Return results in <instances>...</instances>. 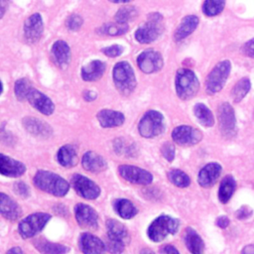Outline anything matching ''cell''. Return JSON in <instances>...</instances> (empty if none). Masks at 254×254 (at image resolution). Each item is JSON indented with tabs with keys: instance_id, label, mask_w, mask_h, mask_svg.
<instances>
[{
	"instance_id": "6da1fadb",
	"label": "cell",
	"mask_w": 254,
	"mask_h": 254,
	"mask_svg": "<svg viewBox=\"0 0 254 254\" xmlns=\"http://www.w3.org/2000/svg\"><path fill=\"white\" fill-rule=\"evenodd\" d=\"M33 182L39 190L56 196H64L69 190V184L64 178L49 171H38Z\"/></svg>"
},
{
	"instance_id": "7a4b0ae2",
	"label": "cell",
	"mask_w": 254,
	"mask_h": 254,
	"mask_svg": "<svg viewBox=\"0 0 254 254\" xmlns=\"http://www.w3.org/2000/svg\"><path fill=\"white\" fill-rule=\"evenodd\" d=\"M175 86L178 96L183 100H189L198 91L199 82L192 70L181 68L176 73Z\"/></svg>"
},
{
	"instance_id": "3957f363",
	"label": "cell",
	"mask_w": 254,
	"mask_h": 254,
	"mask_svg": "<svg viewBox=\"0 0 254 254\" xmlns=\"http://www.w3.org/2000/svg\"><path fill=\"white\" fill-rule=\"evenodd\" d=\"M163 30V16L159 13H151L147 22L136 30L135 39L141 44H150L160 37Z\"/></svg>"
},
{
	"instance_id": "277c9868",
	"label": "cell",
	"mask_w": 254,
	"mask_h": 254,
	"mask_svg": "<svg viewBox=\"0 0 254 254\" xmlns=\"http://www.w3.org/2000/svg\"><path fill=\"white\" fill-rule=\"evenodd\" d=\"M113 81L116 88L124 95L130 94L136 87V77L132 66L127 62H119L113 67Z\"/></svg>"
},
{
	"instance_id": "5b68a950",
	"label": "cell",
	"mask_w": 254,
	"mask_h": 254,
	"mask_svg": "<svg viewBox=\"0 0 254 254\" xmlns=\"http://www.w3.org/2000/svg\"><path fill=\"white\" fill-rule=\"evenodd\" d=\"M179 220L169 215H161L157 217L148 227V237L154 242L164 240L168 235L177 233L179 229Z\"/></svg>"
},
{
	"instance_id": "8992f818",
	"label": "cell",
	"mask_w": 254,
	"mask_h": 254,
	"mask_svg": "<svg viewBox=\"0 0 254 254\" xmlns=\"http://www.w3.org/2000/svg\"><path fill=\"white\" fill-rule=\"evenodd\" d=\"M52 215L47 212H35L19 222L18 232L23 239L31 238L37 235L46 226Z\"/></svg>"
},
{
	"instance_id": "52a82bcc",
	"label": "cell",
	"mask_w": 254,
	"mask_h": 254,
	"mask_svg": "<svg viewBox=\"0 0 254 254\" xmlns=\"http://www.w3.org/2000/svg\"><path fill=\"white\" fill-rule=\"evenodd\" d=\"M164 128V116L157 110L147 111L138 124V131L144 138H154L160 135Z\"/></svg>"
},
{
	"instance_id": "ba28073f",
	"label": "cell",
	"mask_w": 254,
	"mask_h": 254,
	"mask_svg": "<svg viewBox=\"0 0 254 254\" xmlns=\"http://www.w3.org/2000/svg\"><path fill=\"white\" fill-rule=\"evenodd\" d=\"M231 64L229 61L219 62L208 73L205 80V90L208 94L220 91L229 75Z\"/></svg>"
},
{
	"instance_id": "9c48e42d",
	"label": "cell",
	"mask_w": 254,
	"mask_h": 254,
	"mask_svg": "<svg viewBox=\"0 0 254 254\" xmlns=\"http://www.w3.org/2000/svg\"><path fill=\"white\" fill-rule=\"evenodd\" d=\"M217 119L219 130L224 137L231 138L236 131V119L233 107L228 102H223L218 106Z\"/></svg>"
},
{
	"instance_id": "30bf717a",
	"label": "cell",
	"mask_w": 254,
	"mask_h": 254,
	"mask_svg": "<svg viewBox=\"0 0 254 254\" xmlns=\"http://www.w3.org/2000/svg\"><path fill=\"white\" fill-rule=\"evenodd\" d=\"M71 185L78 195L86 199H95L100 194V188L88 178L75 174L71 178Z\"/></svg>"
},
{
	"instance_id": "8fae6325",
	"label": "cell",
	"mask_w": 254,
	"mask_h": 254,
	"mask_svg": "<svg viewBox=\"0 0 254 254\" xmlns=\"http://www.w3.org/2000/svg\"><path fill=\"white\" fill-rule=\"evenodd\" d=\"M119 175L129 183L136 185H149L153 181V175L137 166L121 165L118 168Z\"/></svg>"
},
{
	"instance_id": "7c38bea8",
	"label": "cell",
	"mask_w": 254,
	"mask_h": 254,
	"mask_svg": "<svg viewBox=\"0 0 254 254\" xmlns=\"http://www.w3.org/2000/svg\"><path fill=\"white\" fill-rule=\"evenodd\" d=\"M172 138L175 143L181 146H192L201 140L202 134L196 128L188 125H181L173 130Z\"/></svg>"
},
{
	"instance_id": "4fadbf2b",
	"label": "cell",
	"mask_w": 254,
	"mask_h": 254,
	"mask_svg": "<svg viewBox=\"0 0 254 254\" xmlns=\"http://www.w3.org/2000/svg\"><path fill=\"white\" fill-rule=\"evenodd\" d=\"M137 64L143 72L153 73L159 71L163 67L164 61L159 52L154 50H146L138 56Z\"/></svg>"
},
{
	"instance_id": "5bb4252c",
	"label": "cell",
	"mask_w": 254,
	"mask_h": 254,
	"mask_svg": "<svg viewBox=\"0 0 254 254\" xmlns=\"http://www.w3.org/2000/svg\"><path fill=\"white\" fill-rule=\"evenodd\" d=\"M74 217L78 225L82 228L95 229L98 225V214L89 205L77 203L74 206Z\"/></svg>"
},
{
	"instance_id": "9a60e30c",
	"label": "cell",
	"mask_w": 254,
	"mask_h": 254,
	"mask_svg": "<svg viewBox=\"0 0 254 254\" xmlns=\"http://www.w3.org/2000/svg\"><path fill=\"white\" fill-rule=\"evenodd\" d=\"M44 32V22L39 13L29 16L24 23V37L30 44L37 43Z\"/></svg>"
},
{
	"instance_id": "2e32d148",
	"label": "cell",
	"mask_w": 254,
	"mask_h": 254,
	"mask_svg": "<svg viewBox=\"0 0 254 254\" xmlns=\"http://www.w3.org/2000/svg\"><path fill=\"white\" fill-rule=\"evenodd\" d=\"M26 100L44 115H51L55 110V104L52 99L34 87L28 93Z\"/></svg>"
},
{
	"instance_id": "e0dca14e",
	"label": "cell",
	"mask_w": 254,
	"mask_h": 254,
	"mask_svg": "<svg viewBox=\"0 0 254 254\" xmlns=\"http://www.w3.org/2000/svg\"><path fill=\"white\" fill-rule=\"evenodd\" d=\"M79 248L83 254H104L105 244L97 236L84 232L79 237Z\"/></svg>"
},
{
	"instance_id": "ac0fdd59",
	"label": "cell",
	"mask_w": 254,
	"mask_h": 254,
	"mask_svg": "<svg viewBox=\"0 0 254 254\" xmlns=\"http://www.w3.org/2000/svg\"><path fill=\"white\" fill-rule=\"evenodd\" d=\"M25 172L26 166L22 162L0 154V175L9 178H18Z\"/></svg>"
},
{
	"instance_id": "d6986e66",
	"label": "cell",
	"mask_w": 254,
	"mask_h": 254,
	"mask_svg": "<svg viewBox=\"0 0 254 254\" xmlns=\"http://www.w3.org/2000/svg\"><path fill=\"white\" fill-rule=\"evenodd\" d=\"M51 52H52L54 63L60 68H65L69 64L71 54H70V49L67 43H65L63 40H59L55 42L52 46Z\"/></svg>"
},
{
	"instance_id": "ffe728a7",
	"label": "cell",
	"mask_w": 254,
	"mask_h": 254,
	"mask_svg": "<svg viewBox=\"0 0 254 254\" xmlns=\"http://www.w3.org/2000/svg\"><path fill=\"white\" fill-rule=\"evenodd\" d=\"M221 166L217 163L206 164L198 173L197 182L202 188L212 187L221 173Z\"/></svg>"
},
{
	"instance_id": "44dd1931",
	"label": "cell",
	"mask_w": 254,
	"mask_h": 254,
	"mask_svg": "<svg viewBox=\"0 0 254 254\" xmlns=\"http://www.w3.org/2000/svg\"><path fill=\"white\" fill-rule=\"evenodd\" d=\"M22 213L19 204L8 194L0 192V214L8 220H17Z\"/></svg>"
},
{
	"instance_id": "7402d4cb",
	"label": "cell",
	"mask_w": 254,
	"mask_h": 254,
	"mask_svg": "<svg viewBox=\"0 0 254 254\" xmlns=\"http://www.w3.org/2000/svg\"><path fill=\"white\" fill-rule=\"evenodd\" d=\"M81 164L84 170L91 173H99L107 169L105 159L94 151H87L81 159Z\"/></svg>"
},
{
	"instance_id": "603a6c76",
	"label": "cell",
	"mask_w": 254,
	"mask_h": 254,
	"mask_svg": "<svg viewBox=\"0 0 254 254\" xmlns=\"http://www.w3.org/2000/svg\"><path fill=\"white\" fill-rule=\"evenodd\" d=\"M97 120L103 128H113L120 126L125 121L122 112L112 109H102L97 113Z\"/></svg>"
},
{
	"instance_id": "cb8c5ba5",
	"label": "cell",
	"mask_w": 254,
	"mask_h": 254,
	"mask_svg": "<svg viewBox=\"0 0 254 254\" xmlns=\"http://www.w3.org/2000/svg\"><path fill=\"white\" fill-rule=\"evenodd\" d=\"M23 126L30 134L38 137H49L52 133V129L46 122L35 117H25Z\"/></svg>"
},
{
	"instance_id": "d4e9b609",
	"label": "cell",
	"mask_w": 254,
	"mask_h": 254,
	"mask_svg": "<svg viewBox=\"0 0 254 254\" xmlns=\"http://www.w3.org/2000/svg\"><path fill=\"white\" fill-rule=\"evenodd\" d=\"M105 64L99 60H94L82 66L81 77L85 81H96L98 80L105 71Z\"/></svg>"
},
{
	"instance_id": "484cf974",
	"label": "cell",
	"mask_w": 254,
	"mask_h": 254,
	"mask_svg": "<svg viewBox=\"0 0 254 254\" xmlns=\"http://www.w3.org/2000/svg\"><path fill=\"white\" fill-rule=\"evenodd\" d=\"M198 18L194 15L186 16L174 33L175 41L179 42L190 36L197 27Z\"/></svg>"
},
{
	"instance_id": "4316f807",
	"label": "cell",
	"mask_w": 254,
	"mask_h": 254,
	"mask_svg": "<svg viewBox=\"0 0 254 254\" xmlns=\"http://www.w3.org/2000/svg\"><path fill=\"white\" fill-rule=\"evenodd\" d=\"M57 160L60 165L65 168H71L77 163V150L71 144L61 147L57 154Z\"/></svg>"
},
{
	"instance_id": "83f0119b",
	"label": "cell",
	"mask_w": 254,
	"mask_h": 254,
	"mask_svg": "<svg viewBox=\"0 0 254 254\" xmlns=\"http://www.w3.org/2000/svg\"><path fill=\"white\" fill-rule=\"evenodd\" d=\"M185 243L191 254H203L204 244L201 237L193 228L188 227L185 233Z\"/></svg>"
},
{
	"instance_id": "f1b7e54d",
	"label": "cell",
	"mask_w": 254,
	"mask_h": 254,
	"mask_svg": "<svg viewBox=\"0 0 254 254\" xmlns=\"http://www.w3.org/2000/svg\"><path fill=\"white\" fill-rule=\"evenodd\" d=\"M107 237L117 239L127 243L129 241V233L125 225L115 219H108L106 221Z\"/></svg>"
},
{
	"instance_id": "f546056e",
	"label": "cell",
	"mask_w": 254,
	"mask_h": 254,
	"mask_svg": "<svg viewBox=\"0 0 254 254\" xmlns=\"http://www.w3.org/2000/svg\"><path fill=\"white\" fill-rule=\"evenodd\" d=\"M35 248L42 254H65L69 248L65 245L51 242L45 239H38L34 243Z\"/></svg>"
},
{
	"instance_id": "4dcf8cb0",
	"label": "cell",
	"mask_w": 254,
	"mask_h": 254,
	"mask_svg": "<svg viewBox=\"0 0 254 254\" xmlns=\"http://www.w3.org/2000/svg\"><path fill=\"white\" fill-rule=\"evenodd\" d=\"M114 210L123 219H131L137 214L134 203L127 198H118L114 202Z\"/></svg>"
},
{
	"instance_id": "1f68e13d",
	"label": "cell",
	"mask_w": 254,
	"mask_h": 254,
	"mask_svg": "<svg viewBox=\"0 0 254 254\" xmlns=\"http://www.w3.org/2000/svg\"><path fill=\"white\" fill-rule=\"evenodd\" d=\"M235 187H236L235 180L230 175L223 178L218 190V198L220 202L226 203L230 199V197L232 196L235 190Z\"/></svg>"
},
{
	"instance_id": "d6a6232c",
	"label": "cell",
	"mask_w": 254,
	"mask_h": 254,
	"mask_svg": "<svg viewBox=\"0 0 254 254\" xmlns=\"http://www.w3.org/2000/svg\"><path fill=\"white\" fill-rule=\"evenodd\" d=\"M193 112L199 123L205 127H211L214 124V118L210 109L203 103H197L193 107Z\"/></svg>"
},
{
	"instance_id": "836d02e7",
	"label": "cell",
	"mask_w": 254,
	"mask_h": 254,
	"mask_svg": "<svg viewBox=\"0 0 254 254\" xmlns=\"http://www.w3.org/2000/svg\"><path fill=\"white\" fill-rule=\"evenodd\" d=\"M250 87H251V83H250L249 78L243 77L240 80H238L235 83V85L233 86L232 91H231L233 101L234 102L241 101L246 96V94L249 92Z\"/></svg>"
},
{
	"instance_id": "e575fe53",
	"label": "cell",
	"mask_w": 254,
	"mask_h": 254,
	"mask_svg": "<svg viewBox=\"0 0 254 254\" xmlns=\"http://www.w3.org/2000/svg\"><path fill=\"white\" fill-rule=\"evenodd\" d=\"M129 29L128 24H121V23H108L102 25L98 29V33L108 36H121L127 33Z\"/></svg>"
},
{
	"instance_id": "d590c367",
	"label": "cell",
	"mask_w": 254,
	"mask_h": 254,
	"mask_svg": "<svg viewBox=\"0 0 254 254\" xmlns=\"http://www.w3.org/2000/svg\"><path fill=\"white\" fill-rule=\"evenodd\" d=\"M168 178L173 185L179 188H187L190 184V177L185 172L178 169L171 170L168 173Z\"/></svg>"
},
{
	"instance_id": "8d00e7d4",
	"label": "cell",
	"mask_w": 254,
	"mask_h": 254,
	"mask_svg": "<svg viewBox=\"0 0 254 254\" xmlns=\"http://www.w3.org/2000/svg\"><path fill=\"white\" fill-rule=\"evenodd\" d=\"M225 0H205L202 4V12L208 17L220 14L224 8Z\"/></svg>"
},
{
	"instance_id": "74e56055",
	"label": "cell",
	"mask_w": 254,
	"mask_h": 254,
	"mask_svg": "<svg viewBox=\"0 0 254 254\" xmlns=\"http://www.w3.org/2000/svg\"><path fill=\"white\" fill-rule=\"evenodd\" d=\"M33 88V85L31 81L27 78H19L14 85V91L15 95L18 100L24 101L27 99V95L30 92V90Z\"/></svg>"
},
{
	"instance_id": "f35d334b",
	"label": "cell",
	"mask_w": 254,
	"mask_h": 254,
	"mask_svg": "<svg viewBox=\"0 0 254 254\" xmlns=\"http://www.w3.org/2000/svg\"><path fill=\"white\" fill-rule=\"evenodd\" d=\"M138 12L134 6H123L115 14V21L121 24H127L137 16Z\"/></svg>"
},
{
	"instance_id": "ab89813d",
	"label": "cell",
	"mask_w": 254,
	"mask_h": 254,
	"mask_svg": "<svg viewBox=\"0 0 254 254\" xmlns=\"http://www.w3.org/2000/svg\"><path fill=\"white\" fill-rule=\"evenodd\" d=\"M105 244V249L111 253V254H121L123 253L124 249H125V244L123 241L117 240V239H113V238H109L107 237Z\"/></svg>"
},
{
	"instance_id": "60d3db41",
	"label": "cell",
	"mask_w": 254,
	"mask_h": 254,
	"mask_svg": "<svg viewBox=\"0 0 254 254\" xmlns=\"http://www.w3.org/2000/svg\"><path fill=\"white\" fill-rule=\"evenodd\" d=\"M83 24L82 18L77 14L69 15L65 20V26L70 31H77Z\"/></svg>"
},
{
	"instance_id": "b9f144b4",
	"label": "cell",
	"mask_w": 254,
	"mask_h": 254,
	"mask_svg": "<svg viewBox=\"0 0 254 254\" xmlns=\"http://www.w3.org/2000/svg\"><path fill=\"white\" fill-rule=\"evenodd\" d=\"M161 152L167 161L172 162L175 159V146L173 144H171L170 142H166L162 146Z\"/></svg>"
},
{
	"instance_id": "7bdbcfd3",
	"label": "cell",
	"mask_w": 254,
	"mask_h": 254,
	"mask_svg": "<svg viewBox=\"0 0 254 254\" xmlns=\"http://www.w3.org/2000/svg\"><path fill=\"white\" fill-rule=\"evenodd\" d=\"M102 53L109 58L119 57L123 53V47L120 45H112L102 50Z\"/></svg>"
},
{
	"instance_id": "ee69618b",
	"label": "cell",
	"mask_w": 254,
	"mask_h": 254,
	"mask_svg": "<svg viewBox=\"0 0 254 254\" xmlns=\"http://www.w3.org/2000/svg\"><path fill=\"white\" fill-rule=\"evenodd\" d=\"M14 190L23 198H27L30 195V189L24 182H16L14 184Z\"/></svg>"
},
{
	"instance_id": "f6af8a7d",
	"label": "cell",
	"mask_w": 254,
	"mask_h": 254,
	"mask_svg": "<svg viewBox=\"0 0 254 254\" xmlns=\"http://www.w3.org/2000/svg\"><path fill=\"white\" fill-rule=\"evenodd\" d=\"M242 52L245 56L249 58H254V38L243 45Z\"/></svg>"
},
{
	"instance_id": "bcb514c9",
	"label": "cell",
	"mask_w": 254,
	"mask_h": 254,
	"mask_svg": "<svg viewBox=\"0 0 254 254\" xmlns=\"http://www.w3.org/2000/svg\"><path fill=\"white\" fill-rule=\"evenodd\" d=\"M252 213V210L248 207V206H242L240 207L237 212H236V216L239 218V219H245L247 217H249Z\"/></svg>"
},
{
	"instance_id": "7dc6e473",
	"label": "cell",
	"mask_w": 254,
	"mask_h": 254,
	"mask_svg": "<svg viewBox=\"0 0 254 254\" xmlns=\"http://www.w3.org/2000/svg\"><path fill=\"white\" fill-rule=\"evenodd\" d=\"M216 224H217V226H219L220 228H226V227L228 226V224H229V219H228L226 216H224V215L219 216V217L216 219Z\"/></svg>"
},
{
	"instance_id": "c3c4849f",
	"label": "cell",
	"mask_w": 254,
	"mask_h": 254,
	"mask_svg": "<svg viewBox=\"0 0 254 254\" xmlns=\"http://www.w3.org/2000/svg\"><path fill=\"white\" fill-rule=\"evenodd\" d=\"M163 254H180L179 251L173 245H165L162 248Z\"/></svg>"
},
{
	"instance_id": "681fc988",
	"label": "cell",
	"mask_w": 254,
	"mask_h": 254,
	"mask_svg": "<svg viewBox=\"0 0 254 254\" xmlns=\"http://www.w3.org/2000/svg\"><path fill=\"white\" fill-rule=\"evenodd\" d=\"M83 98L84 100L86 101H93L95 98H96V93L94 91H91V90H86L83 92Z\"/></svg>"
},
{
	"instance_id": "f907efd6",
	"label": "cell",
	"mask_w": 254,
	"mask_h": 254,
	"mask_svg": "<svg viewBox=\"0 0 254 254\" xmlns=\"http://www.w3.org/2000/svg\"><path fill=\"white\" fill-rule=\"evenodd\" d=\"M9 5V0H0V19L4 16Z\"/></svg>"
},
{
	"instance_id": "816d5d0a",
	"label": "cell",
	"mask_w": 254,
	"mask_h": 254,
	"mask_svg": "<svg viewBox=\"0 0 254 254\" xmlns=\"http://www.w3.org/2000/svg\"><path fill=\"white\" fill-rule=\"evenodd\" d=\"M241 254H254V245L250 244V245H246L242 251Z\"/></svg>"
},
{
	"instance_id": "f5cc1de1",
	"label": "cell",
	"mask_w": 254,
	"mask_h": 254,
	"mask_svg": "<svg viewBox=\"0 0 254 254\" xmlns=\"http://www.w3.org/2000/svg\"><path fill=\"white\" fill-rule=\"evenodd\" d=\"M6 254H25V253L23 252V250H22L20 247L15 246V247L10 248V249L6 252Z\"/></svg>"
},
{
	"instance_id": "db71d44e",
	"label": "cell",
	"mask_w": 254,
	"mask_h": 254,
	"mask_svg": "<svg viewBox=\"0 0 254 254\" xmlns=\"http://www.w3.org/2000/svg\"><path fill=\"white\" fill-rule=\"evenodd\" d=\"M140 254H155V253H154L152 250L145 248V249H142V250H141Z\"/></svg>"
},
{
	"instance_id": "11a10c76",
	"label": "cell",
	"mask_w": 254,
	"mask_h": 254,
	"mask_svg": "<svg viewBox=\"0 0 254 254\" xmlns=\"http://www.w3.org/2000/svg\"><path fill=\"white\" fill-rule=\"evenodd\" d=\"M110 2L112 3H127V2H130L132 0H109Z\"/></svg>"
},
{
	"instance_id": "9f6ffc18",
	"label": "cell",
	"mask_w": 254,
	"mask_h": 254,
	"mask_svg": "<svg viewBox=\"0 0 254 254\" xmlns=\"http://www.w3.org/2000/svg\"><path fill=\"white\" fill-rule=\"evenodd\" d=\"M3 92V84H2V81L0 80V94Z\"/></svg>"
}]
</instances>
